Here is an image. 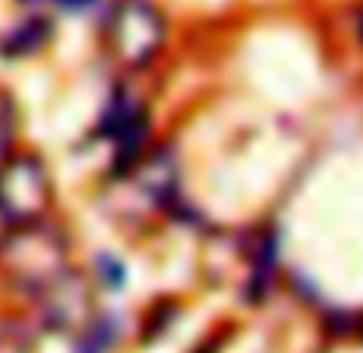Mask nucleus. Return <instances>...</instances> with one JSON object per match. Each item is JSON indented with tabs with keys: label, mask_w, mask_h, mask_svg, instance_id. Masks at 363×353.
Listing matches in <instances>:
<instances>
[{
	"label": "nucleus",
	"mask_w": 363,
	"mask_h": 353,
	"mask_svg": "<svg viewBox=\"0 0 363 353\" xmlns=\"http://www.w3.org/2000/svg\"><path fill=\"white\" fill-rule=\"evenodd\" d=\"M48 203V180L35 161H10L0 170V241L35 218Z\"/></svg>",
	"instance_id": "obj_1"
},
{
	"label": "nucleus",
	"mask_w": 363,
	"mask_h": 353,
	"mask_svg": "<svg viewBox=\"0 0 363 353\" xmlns=\"http://www.w3.org/2000/svg\"><path fill=\"white\" fill-rule=\"evenodd\" d=\"M164 42V20L148 0H125L110 20V45L125 65H148Z\"/></svg>",
	"instance_id": "obj_2"
},
{
	"label": "nucleus",
	"mask_w": 363,
	"mask_h": 353,
	"mask_svg": "<svg viewBox=\"0 0 363 353\" xmlns=\"http://www.w3.org/2000/svg\"><path fill=\"white\" fill-rule=\"evenodd\" d=\"M62 260V245H52L45 238H26V245H13V267L29 279L52 276V267Z\"/></svg>",
	"instance_id": "obj_3"
},
{
	"label": "nucleus",
	"mask_w": 363,
	"mask_h": 353,
	"mask_svg": "<svg viewBox=\"0 0 363 353\" xmlns=\"http://www.w3.org/2000/svg\"><path fill=\"white\" fill-rule=\"evenodd\" d=\"M48 39V23L45 20H26L23 26H16L13 33L4 39V52L7 55H29L35 48H42Z\"/></svg>",
	"instance_id": "obj_4"
},
{
	"label": "nucleus",
	"mask_w": 363,
	"mask_h": 353,
	"mask_svg": "<svg viewBox=\"0 0 363 353\" xmlns=\"http://www.w3.org/2000/svg\"><path fill=\"white\" fill-rule=\"evenodd\" d=\"M10 135H13V116L4 106L0 109V161H4V155H7V148H10Z\"/></svg>",
	"instance_id": "obj_5"
},
{
	"label": "nucleus",
	"mask_w": 363,
	"mask_h": 353,
	"mask_svg": "<svg viewBox=\"0 0 363 353\" xmlns=\"http://www.w3.org/2000/svg\"><path fill=\"white\" fill-rule=\"evenodd\" d=\"M65 10H84V7H90L94 0H58Z\"/></svg>",
	"instance_id": "obj_6"
},
{
	"label": "nucleus",
	"mask_w": 363,
	"mask_h": 353,
	"mask_svg": "<svg viewBox=\"0 0 363 353\" xmlns=\"http://www.w3.org/2000/svg\"><path fill=\"white\" fill-rule=\"evenodd\" d=\"M26 4H42V0H26Z\"/></svg>",
	"instance_id": "obj_7"
},
{
	"label": "nucleus",
	"mask_w": 363,
	"mask_h": 353,
	"mask_svg": "<svg viewBox=\"0 0 363 353\" xmlns=\"http://www.w3.org/2000/svg\"><path fill=\"white\" fill-rule=\"evenodd\" d=\"M360 29H363V23H360Z\"/></svg>",
	"instance_id": "obj_8"
}]
</instances>
